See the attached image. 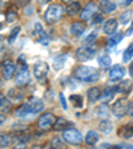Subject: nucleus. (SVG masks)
Masks as SVG:
<instances>
[{
	"instance_id": "f257e3e1",
	"label": "nucleus",
	"mask_w": 133,
	"mask_h": 149,
	"mask_svg": "<svg viewBox=\"0 0 133 149\" xmlns=\"http://www.w3.org/2000/svg\"><path fill=\"white\" fill-rule=\"evenodd\" d=\"M44 109V102L43 100L33 97V99L28 100L27 102L22 104L15 111V116L17 118H28L31 116H35L37 113H40Z\"/></svg>"
},
{
	"instance_id": "f03ea898",
	"label": "nucleus",
	"mask_w": 133,
	"mask_h": 149,
	"mask_svg": "<svg viewBox=\"0 0 133 149\" xmlns=\"http://www.w3.org/2000/svg\"><path fill=\"white\" fill-rule=\"evenodd\" d=\"M75 77L83 83H95L99 79V71L93 67L88 65H80L75 69Z\"/></svg>"
},
{
	"instance_id": "7ed1b4c3",
	"label": "nucleus",
	"mask_w": 133,
	"mask_h": 149,
	"mask_svg": "<svg viewBox=\"0 0 133 149\" xmlns=\"http://www.w3.org/2000/svg\"><path fill=\"white\" fill-rule=\"evenodd\" d=\"M63 13H64V8L60 4H51L45 12V22L48 24H53V23L59 22Z\"/></svg>"
},
{
	"instance_id": "20e7f679",
	"label": "nucleus",
	"mask_w": 133,
	"mask_h": 149,
	"mask_svg": "<svg viewBox=\"0 0 133 149\" xmlns=\"http://www.w3.org/2000/svg\"><path fill=\"white\" fill-rule=\"evenodd\" d=\"M96 51H97L96 45H84L76 51V59L81 63H85V61H88V60L95 57Z\"/></svg>"
},
{
	"instance_id": "39448f33",
	"label": "nucleus",
	"mask_w": 133,
	"mask_h": 149,
	"mask_svg": "<svg viewBox=\"0 0 133 149\" xmlns=\"http://www.w3.org/2000/svg\"><path fill=\"white\" fill-rule=\"evenodd\" d=\"M63 140H64L65 143L71 144V145H80L84 141L83 134H81L77 129H75V128H69V129L64 130Z\"/></svg>"
},
{
	"instance_id": "423d86ee",
	"label": "nucleus",
	"mask_w": 133,
	"mask_h": 149,
	"mask_svg": "<svg viewBox=\"0 0 133 149\" xmlns=\"http://www.w3.org/2000/svg\"><path fill=\"white\" fill-rule=\"evenodd\" d=\"M55 123L56 118L53 116V113L47 112V113H43L40 117L37 118V128L40 130H49L55 125Z\"/></svg>"
},
{
	"instance_id": "0eeeda50",
	"label": "nucleus",
	"mask_w": 133,
	"mask_h": 149,
	"mask_svg": "<svg viewBox=\"0 0 133 149\" xmlns=\"http://www.w3.org/2000/svg\"><path fill=\"white\" fill-rule=\"evenodd\" d=\"M128 105H129V102H128L127 97L118 99L117 101L113 104V107H112V112H113V115H115L116 117H118V118L124 117V116L128 113Z\"/></svg>"
},
{
	"instance_id": "6e6552de",
	"label": "nucleus",
	"mask_w": 133,
	"mask_h": 149,
	"mask_svg": "<svg viewBox=\"0 0 133 149\" xmlns=\"http://www.w3.org/2000/svg\"><path fill=\"white\" fill-rule=\"evenodd\" d=\"M47 74H48V65H47V63L40 61L33 65V76L40 81V83L45 81Z\"/></svg>"
},
{
	"instance_id": "1a4fd4ad",
	"label": "nucleus",
	"mask_w": 133,
	"mask_h": 149,
	"mask_svg": "<svg viewBox=\"0 0 133 149\" xmlns=\"http://www.w3.org/2000/svg\"><path fill=\"white\" fill-rule=\"evenodd\" d=\"M124 76H125V68L120 64L113 65L111 68V71H109V80L113 81V83L123 80Z\"/></svg>"
},
{
	"instance_id": "9d476101",
	"label": "nucleus",
	"mask_w": 133,
	"mask_h": 149,
	"mask_svg": "<svg viewBox=\"0 0 133 149\" xmlns=\"http://www.w3.org/2000/svg\"><path fill=\"white\" fill-rule=\"evenodd\" d=\"M35 39H36V41L39 44H43V45H48V43H49V39H48V36H47V33L44 32L43 27H41L40 23H36L35 24Z\"/></svg>"
},
{
	"instance_id": "9b49d317",
	"label": "nucleus",
	"mask_w": 133,
	"mask_h": 149,
	"mask_svg": "<svg viewBox=\"0 0 133 149\" xmlns=\"http://www.w3.org/2000/svg\"><path fill=\"white\" fill-rule=\"evenodd\" d=\"M15 72H16V65L12 60L7 59L6 61L3 63V76L6 80H9L15 76Z\"/></svg>"
},
{
	"instance_id": "f8f14e48",
	"label": "nucleus",
	"mask_w": 133,
	"mask_h": 149,
	"mask_svg": "<svg viewBox=\"0 0 133 149\" xmlns=\"http://www.w3.org/2000/svg\"><path fill=\"white\" fill-rule=\"evenodd\" d=\"M97 15V4L96 3H88L85 6V8L83 9V12L80 13L81 16V20H89L92 16H96Z\"/></svg>"
},
{
	"instance_id": "ddd939ff",
	"label": "nucleus",
	"mask_w": 133,
	"mask_h": 149,
	"mask_svg": "<svg viewBox=\"0 0 133 149\" xmlns=\"http://www.w3.org/2000/svg\"><path fill=\"white\" fill-rule=\"evenodd\" d=\"M28 80H29V71H28L27 63H24V65H23L22 68H20V71L17 72V76H16L15 81L17 85H24Z\"/></svg>"
},
{
	"instance_id": "4468645a",
	"label": "nucleus",
	"mask_w": 133,
	"mask_h": 149,
	"mask_svg": "<svg viewBox=\"0 0 133 149\" xmlns=\"http://www.w3.org/2000/svg\"><path fill=\"white\" fill-rule=\"evenodd\" d=\"M85 24L84 23H81V22H75V23H72V25H71V33H72V36H75V37H80L81 35L85 32Z\"/></svg>"
},
{
	"instance_id": "2eb2a0df",
	"label": "nucleus",
	"mask_w": 133,
	"mask_h": 149,
	"mask_svg": "<svg viewBox=\"0 0 133 149\" xmlns=\"http://www.w3.org/2000/svg\"><path fill=\"white\" fill-rule=\"evenodd\" d=\"M116 31H117V20L116 19L107 20L105 24H104V32L107 35H115Z\"/></svg>"
},
{
	"instance_id": "dca6fc26",
	"label": "nucleus",
	"mask_w": 133,
	"mask_h": 149,
	"mask_svg": "<svg viewBox=\"0 0 133 149\" xmlns=\"http://www.w3.org/2000/svg\"><path fill=\"white\" fill-rule=\"evenodd\" d=\"M118 136L123 137V139L133 137V123H129V124H125L124 127H121L118 130Z\"/></svg>"
},
{
	"instance_id": "f3484780",
	"label": "nucleus",
	"mask_w": 133,
	"mask_h": 149,
	"mask_svg": "<svg viewBox=\"0 0 133 149\" xmlns=\"http://www.w3.org/2000/svg\"><path fill=\"white\" fill-rule=\"evenodd\" d=\"M65 61H67V55H65V53H60V55L55 56V57H53V60H52L53 68H55L56 71L61 69L63 67H64Z\"/></svg>"
},
{
	"instance_id": "a211bd4d",
	"label": "nucleus",
	"mask_w": 133,
	"mask_h": 149,
	"mask_svg": "<svg viewBox=\"0 0 133 149\" xmlns=\"http://www.w3.org/2000/svg\"><path fill=\"white\" fill-rule=\"evenodd\" d=\"M99 99H101V91L96 87L91 88V89L88 91V101L93 104V102H96Z\"/></svg>"
},
{
	"instance_id": "6ab92c4d",
	"label": "nucleus",
	"mask_w": 133,
	"mask_h": 149,
	"mask_svg": "<svg viewBox=\"0 0 133 149\" xmlns=\"http://www.w3.org/2000/svg\"><path fill=\"white\" fill-rule=\"evenodd\" d=\"M72 125V123H69V121H67L65 118H63V117H59L57 120H56V123H55V125H53V129L55 130H63V129H69L68 127H71Z\"/></svg>"
},
{
	"instance_id": "aec40b11",
	"label": "nucleus",
	"mask_w": 133,
	"mask_h": 149,
	"mask_svg": "<svg viewBox=\"0 0 133 149\" xmlns=\"http://www.w3.org/2000/svg\"><path fill=\"white\" fill-rule=\"evenodd\" d=\"M99 129H100V132H101V133L109 134L112 132V129H113V124H112L108 118H105V120H102L101 123L99 124Z\"/></svg>"
},
{
	"instance_id": "412c9836",
	"label": "nucleus",
	"mask_w": 133,
	"mask_h": 149,
	"mask_svg": "<svg viewBox=\"0 0 133 149\" xmlns=\"http://www.w3.org/2000/svg\"><path fill=\"white\" fill-rule=\"evenodd\" d=\"M81 11V4L79 3V1H75V3H71L68 4V7L65 8V12L68 13L69 16H75L77 15L79 12Z\"/></svg>"
},
{
	"instance_id": "4be33fe9",
	"label": "nucleus",
	"mask_w": 133,
	"mask_h": 149,
	"mask_svg": "<svg viewBox=\"0 0 133 149\" xmlns=\"http://www.w3.org/2000/svg\"><path fill=\"white\" fill-rule=\"evenodd\" d=\"M116 92H117V87H107L105 91H104V93L101 95V100L108 102L109 100H112V97L115 96Z\"/></svg>"
},
{
	"instance_id": "5701e85b",
	"label": "nucleus",
	"mask_w": 133,
	"mask_h": 149,
	"mask_svg": "<svg viewBox=\"0 0 133 149\" xmlns=\"http://www.w3.org/2000/svg\"><path fill=\"white\" fill-rule=\"evenodd\" d=\"M97 141H99V133L96 130H89L85 136V143L88 145H96Z\"/></svg>"
},
{
	"instance_id": "b1692460",
	"label": "nucleus",
	"mask_w": 133,
	"mask_h": 149,
	"mask_svg": "<svg viewBox=\"0 0 133 149\" xmlns=\"http://www.w3.org/2000/svg\"><path fill=\"white\" fill-rule=\"evenodd\" d=\"M100 7H101V9H102V12L104 13H111V12L115 11L117 6H116L115 1H107V0H104V1H101Z\"/></svg>"
},
{
	"instance_id": "393cba45",
	"label": "nucleus",
	"mask_w": 133,
	"mask_h": 149,
	"mask_svg": "<svg viewBox=\"0 0 133 149\" xmlns=\"http://www.w3.org/2000/svg\"><path fill=\"white\" fill-rule=\"evenodd\" d=\"M123 37H124V33H121V32H117V33L112 35L111 39L108 40V47H109V48H112V47L117 45V44L123 40Z\"/></svg>"
},
{
	"instance_id": "a878e982",
	"label": "nucleus",
	"mask_w": 133,
	"mask_h": 149,
	"mask_svg": "<svg viewBox=\"0 0 133 149\" xmlns=\"http://www.w3.org/2000/svg\"><path fill=\"white\" fill-rule=\"evenodd\" d=\"M97 61H99V65L101 68H109L112 64V60L108 55H100L97 57Z\"/></svg>"
},
{
	"instance_id": "bb28decb",
	"label": "nucleus",
	"mask_w": 133,
	"mask_h": 149,
	"mask_svg": "<svg viewBox=\"0 0 133 149\" xmlns=\"http://www.w3.org/2000/svg\"><path fill=\"white\" fill-rule=\"evenodd\" d=\"M8 96H9V100H13V101H20V100H23V92H22V89L13 88V89L9 91Z\"/></svg>"
},
{
	"instance_id": "cd10ccee",
	"label": "nucleus",
	"mask_w": 133,
	"mask_h": 149,
	"mask_svg": "<svg viewBox=\"0 0 133 149\" xmlns=\"http://www.w3.org/2000/svg\"><path fill=\"white\" fill-rule=\"evenodd\" d=\"M130 89H132V81L130 80H124V81H121L120 85H117V92L128 93Z\"/></svg>"
},
{
	"instance_id": "c85d7f7f",
	"label": "nucleus",
	"mask_w": 133,
	"mask_h": 149,
	"mask_svg": "<svg viewBox=\"0 0 133 149\" xmlns=\"http://www.w3.org/2000/svg\"><path fill=\"white\" fill-rule=\"evenodd\" d=\"M132 19V11H125V12H123L120 15V17H118V23L123 25H127L128 23H129V20Z\"/></svg>"
},
{
	"instance_id": "c756f323",
	"label": "nucleus",
	"mask_w": 133,
	"mask_h": 149,
	"mask_svg": "<svg viewBox=\"0 0 133 149\" xmlns=\"http://www.w3.org/2000/svg\"><path fill=\"white\" fill-rule=\"evenodd\" d=\"M133 57V43H130L128 45V48L124 51V55H123V61L124 63H128L129 60H132Z\"/></svg>"
},
{
	"instance_id": "7c9ffc66",
	"label": "nucleus",
	"mask_w": 133,
	"mask_h": 149,
	"mask_svg": "<svg viewBox=\"0 0 133 149\" xmlns=\"http://www.w3.org/2000/svg\"><path fill=\"white\" fill-rule=\"evenodd\" d=\"M69 100H71V102L73 104L75 108H81V107H83L84 100L80 95H72V96L69 97Z\"/></svg>"
},
{
	"instance_id": "2f4dec72",
	"label": "nucleus",
	"mask_w": 133,
	"mask_h": 149,
	"mask_svg": "<svg viewBox=\"0 0 133 149\" xmlns=\"http://www.w3.org/2000/svg\"><path fill=\"white\" fill-rule=\"evenodd\" d=\"M49 149H65V146H64V143H63L61 140L55 137V139H52V141L49 143Z\"/></svg>"
},
{
	"instance_id": "473e14b6",
	"label": "nucleus",
	"mask_w": 133,
	"mask_h": 149,
	"mask_svg": "<svg viewBox=\"0 0 133 149\" xmlns=\"http://www.w3.org/2000/svg\"><path fill=\"white\" fill-rule=\"evenodd\" d=\"M97 116L102 117L104 120L108 117V107H107L105 104H102V105H100L99 108H97Z\"/></svg>"
},
{
	"instance_id": "72a5a7b5",
	"label": "nucleus",
	"mask_w": 133,
	"mask_h": 149,
	"mask_svg": "<svg viewBox=\"0 0 133 149\" xmlns=\"http://www.w3.org/2000/svg\"><path fill=\"white\" fill-rule=\"evenodd\" d=\"M11 139H12V137H11L9 133L1 134V136H0V146H1V148H3V146H7L9 143H11Z\"/></svg>"
},
{
	"instance_id": "f704fd0d",
	"label": "nucleus",
	"mask_w": 133,
	"mask_h": 149,
	"mask_svg": "<svg viewBox=\"0 0 133 149\" xmlns=\"http://www.w3.org/2000/svg\"><path fill=\"white\" fill-rule=\"evenodd\" d=\"M19 32H20V27H15L12 31H11V35L8 36V43L9 44H12L13 41L16 40V37L19 36Z\"/></svg>"
},
{
	"instance_id": "c9c22d12",
	"label": "nucleus",
	"mask_w": 133,
	"mask_h": 149,
	"mask_svg": "<svg viewBox=\"0 0 133 149\" xmlns=\"http://www.w3.org/2000/svg\"><path fill=\"white\" fill-rule=\"evenodd\" d=\"M17 17V12H16V9L15 8H9L8 9V12H7V15H6V19H7V22H13V20H15V19Z\"/></svg>"
},
{
	"instance_id": "e433bc0d",
	"label": "nucleus",
	"mask_w": 133,
	"mask_h": 149,
	"mask_svg": "<svg viewBox=\"0 0 133 149\" xmlns=\"http://www.w3.org/2000/svg\"><path fill=\"white\" fill-rule=\"evenodd\" d=\"M96 39H97V35L93 32V33H91L89 36L84 40V44H85V45H93V43H95V40H96Z\"/></svg>"
},
{
	"instance_id": "4c0bfd02",
	"label": "nucleus",
	"mask_w": 133,
	"mask_h": 149,
	"mask_svg": "<svg viewBox=\"0 0 133 149\" xmlns=\"http://www.w3.org/2000/svg\"><path fill=\"white\" fill-rule=\"evenodd\" d=\"M11 111V102L8 101V100H6V101L0 105V112H3V113H7V112Z\"/></svg>"
},
{
	"instance_id": "58836bf2",
	"label": "nucleus",
	"mask_w": 133,
	"mask_h": 149,
	"mask_svg": "<svg viewBox=\"0 0 133 149\" xmlns=\"http://www.w3.org/2000/svg\"><path fill=\"white\" fill-rule=\"evenodd\" d=\"M101 23H105L104 22V16H102V13H97V15L95 16V19H93V24L99 25V24H101Z\"/></svg>"
},
{
	"instance_id": "ea45409f",
	"label": "nucleus",
	"mask_w": 133,
	"mask_h": 149,
	"mask_svg": "<svg viewBox=\"0 0 133 149\" xmlns=\"http://www.w3.org/2000/svg\"><path fill=\"white\" fill-rule=\"evenodd\" d=\"M100 149H124V146L121 145H111V144H102Z\"/></svg>"
},
{
	"instance_id": "a19ab883",
	"label": "nucleus",
	"mask_w": 133,
	"mask_h": 149,
	"mask_svg": "<svg viewBox=\"0 0 133 149\" xmlns=\"http://www.w3.org/2000/svg\"><path fill=\"white\" fill-rule=\"evenodd\" d=\"M128 115L130 117H133V101L129 102V105H128Z\"/></svg>"
},
{
	"instance_id": "79ce46f5",
	"label": "nucleus",
	"mask_w": 133,
	"mask_h": 149,
	"mask_svg": "<svg viewBox=\"0 0 133 149\" xmlns=\"http://www.w3.org/2000/svg\"><path fill=\"white\" fill-rule=\"evenodd\" d=\"M60 101H61V105L64 109H67V102H65V99H64V95L60 93Z\"/></svg>"
},
{
	"instance_id": "37998d69",
	"label": "nucleus",
	"mask_w": 133,
	"mask_h": 149,
	"mask_svg": "<svg viewBox=\"0 0 133 149\" xmlns=\"http://www.w3.org/2000/svg\"><path fill=\"white\" fill-rule=\"evenodd\" d=\"M128 72H129V76H132L133 77V61L129 64V67H128Z\"/></svg>"
},
{
	"instance_id": "c03bdc74",
	"label": "nucleus",
	"mask_w": 133,
	"mask_h": 149,
	"mask_svg": "<svg viewBox=\"0 0 133 149\" xmlns=\"http://www.w3.org/2000/svg\"><path fill=\"white\" fill-rule=\"evenodd\" d=\"M132 3V0H128V1H124V3H121V6H129Z\"/></svg>"
},
{
	"instance_id": "a18cd8bd",
	"label": "nucleus",
	"mask_w": 133,
	"mask_h": 149,
	"mask_svg": "<svg viewBox=\"0 0 133 149\" xmlns=\"http://www.w3.org/2000/svg\"><path fill=\"white\" fill-rule=\"evenodd\" d=\"M13 149H24V145H22V144H20V145L15 146V148H13Z\"/></svg>"
},
{
	"instance_id": "49530a36",
	"label": "nucleus",
	"mask_w": 133,
	"mask_h": 149,
	"mask_svg": "<svg viewBox=\"0 0 133 149\" xmlns=\"http://www.w3.org/2000/svg\"><path fill=\"white\" fill-rule=\"evenodd\" d=\"M124 149H133V145H125Z\"/></svg>"
},
{
	"instance_id": "de8ad7c7",
	"label": "nucleus",
	"mask_w": 133,
	"mask_h": 149,
	"mask_svg": "<svg viewBox=\"0 0 133 149\" xmlns=\"http://www.w3.org/2000/svg\"><path fill=\"white\" fill-rule=\"evenodd\" d=\"M1 40H3V37H1V36H0V41H1Z\"/></svg>"
},
{
	"instance_id": "09e8293b",
	"label": "nucleus",
	"mask_w": 133,
	"mask_h": 149,
	"mask_svg": "<svg viewBox=\"0 0 133 149\" xmlns=\"http://www.w3.org/2000/svg\"><path fill=\"white\" fill-rule=\"evenodd\" d=\"M1 65H3V64H1V63H0V68H1Z\"/></svg>"
},
{
	"instance_id": "8fccbe9b",
	"label": "nucleus",
	"mask_w": 133,
	"mask_h": 149,
	"mask_svg": "<svg viewBox=\"0 0 133 149\" xmlns=\"http://www.w3.org/2000/svg\"><path fill=\"white\" fill-rule=\"evenodd\" d=\"M1 27H3V25H1V24H0V29H1Z\"/></svg>"
},
{
	"instance_id": "3c124183",
	"label": "nucleus",
	"mask_w": 133,
	"mask_h": 149,
	"mask_svg": "<svg viewBox=\"0 0 133 149\" xmlns=\"http://www.w3.org/2000/svg\"><path fill=\"white\" fill-rule=\"evenodd\" d=\"M132 28H133V23H132Z\"/></svg>"
},
{
	"instance_id": "603ef678",
	"label": "nucleus",
	"mask_w": 133,
	"mask_h": 149,
	"mask_svg": "<svg viewBox=\"0 0 133 149\" xmlns=\"http://www.w3.org/2000/svg\"><path fill=\"white\" fill-rule=\"evenodd\" d=\"M0 136H1V134H0Z\"/></svg>"
}]
</instances>
